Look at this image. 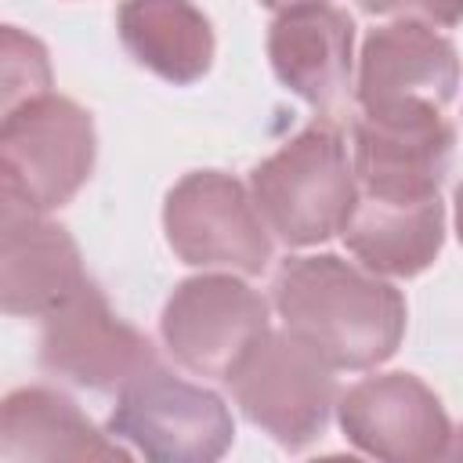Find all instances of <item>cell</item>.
Instances as JSON below:
<instances>
[{"mask_svg":"<svg viewBox=\"0 0 463 463\" xmlns=\"http://www.w3.org/2000/svg\"><path fill=\"white\" fill-rule=\"evenodd\" d=\"M271 300L282 326L333 369H373L405 336V297L336 253L289 257L275 275Z\"/></svg>","mask_w":463,"mask_h":463,"instance_id":"cell-1","label":"cell"},{"mask_svg":"<svg viewBox=\"0 0 463 463\" xmlns=\"http://www.w3.org/2000/svg\"><path fill=\"white\" fill-rule=\"evenodd\" d=\"M250 195L268 232L286 246H315L336 235L362 195L340 127L329 116L307 123L253 166Z\"/></svg>","mask_w":463,"mask_h":463,"instance_id":"cell-2","label":"cell"},{"mask_svg":"<svg viewBox=\"0 0 463 463\" xmlns=\"http://www.w3.org/2000/svg\"><path fill=\"white\" fill-rule=\"evenodd\" d=\"M94 119L72 98L40 94L4 112L0 188L4 199L51 213L65 206L94 170Z\"/></svg>","mask_w":463,"mask_h":463,"instance_id":"cell-3","label":"cell"},{"mask_svg":"<svg viewBox=\"0 0 463 463\" xmlns=\"http://www.w3.org/2000/svg\"><path fill=\"white\" fill-rule=\"evenodd\" d=\"M336 369L289 329H268L228 373L242 416L282 449L311 445L336 405Z\"/></svg>","mask_w":463,"mask_h":463,"instance_id":"cell-4","label":"cell"},{"mask_svg":"<svg viewBox=\"0 0 463 463\" xmlns=\"http://www.w3.org/2000/svg\"><path fill=\"white\" fill-rule=\"evenodd\" d=\"M109 434L152 463H210L232 449L235 423L221 394L152 365L119 391Z\"/></svg>","mask_w":463,"mask_h":463,"instance_id":"cell-5","label":"cell"},{"mask_svg":"<svg viewBox=\"0 0 463 463\" xmlns=\"http://www.w3.org/2000/svg\"><path fill=\"white\" fill-rule=\"evenodd\" d=\"M163 232L170 250L192 268L260 275L271 260V235L253 195L221 170H192L166 192Z\"/></svg>","mask_w":463,"mask_h":463,"instance_id":"cell-6","label":"cell"},{"mask_svg":"<svg viewBox=\"0 0 463 463\" xmlns=\"http://www.w3.org/2000/svg\"><path fill=\"white\" fill-rule=\"evenodd\" d=\"M456 130L434 105L362 112L354 123V177L362 195L416 203L438 195L452 166Z\"/></svg>","mask_w":463,"mask_h":463,"instance_id":"cell-7","label":"cell"},{"mask_svg":"<svg viewBox=\"0 0 463 463\" xmlns=\"http://www.w3.org/2000/svg\"><path fill=\"white\" fill-rule=\"evenodd\" d=\"M268 326V300L235 275L184 279L159 318V333L174 362L195 376L228 380L235 362Z\"/></svg>","mask_w":463,"mask_h":463,"instance_id":"cell-8","label":"cell"},{"mask_svg":"<svg viewBox=\"0 0 463 463\" xmlns=\"http://www.w3.org/2000/svg\"><path fill=\"white\" fill-rule=\"evenodd\" d=\"M40 365L76 387L112 394L159 365V358L148 336L127 326L90 282L43 318Z\"/></svg>","mask_w":463,"mask_h":463,"instance_id":"cell-9","label":"cell"},{"mask_svg":"<svg viewBox=\"0 0 463 463\" xmlns=\"http://www.w3.org/2000/svg\"><path fill=\"white\" fill-rule=\"evenodd\" d=\"M336 420L344 438L394 463L449 456L452 423L441 398L412 373L365 376L336 398Z\"/></svg>","mask_w":463,"mask_h":463,"instance_id":"cell-10","label":"cell"},{"mask_svg":"<svg viewBox=\"0 0 463 463\" xmlns=\"http://www.w3.org/2000/svg\"><path fill=\"white\" fill-rule=\"evenodd\" d=\"M459 87V54L452 40L434 33L427 22H391L365 36L354 98L362 112L398 105L445 109Z\"/></svg>","mask_w":463,"mask_h":463,"instance_id":"cell-11","label":"cell"},{"mask_svg":"<svg viewBox=\"0 0 463 463\" xmlns=\"http://www.w3.org/2000/svg\"><path fill=\"white\" fill-rule=\"evenodd\" d=\"M0 232V300L7 315L47 318L83 286H90L80 246L61 224L4 199Z\"/></svg>","mask_w":463,"mask_h":463,"instance_id":"cell-12","label":"cell"},{"mask_svg":"<svg viewBox=\"0 0 463 463\" xmlns=\"http://www.w3.org/2000/svg\"><path fill=\"white\" fill-rule=\"evenodd\" d=\"M351 14L329 4L279 11L268 29V58L275 76L322 116H329L351 87Z\"/></svg>","mask_w":463,"mask_h":463,"instance_id":"cell-13","label":"cell"},{"mask_svg":"<svg viewBox=\"0 0 463 463\" xmlns=\"http://www.w3.org/2000/svg\"><path fill=\"white\" fill-rule=\"evenodd\" d=\"M0 459H130V452L105 438L72 398L51 387H18L4 398Z\"/></svg>","mask_w":463,"mask_h":463,"instance_id":"cell-14","label":"cell"},{"mask_svg":"<svg viewBox=\"0 0 463 463\" xmlns=\"http://www.w3.org/2000/svg\"><path fill=\"white\" fill-rule=\"evenodd\" d=\"M344 246L376 275L409 279L434 264L445 242V206L438 195L416 203H391L358 195L347 224L340 228Z\"/></svg>","mask_w":463,"mask_h":463,"instance_id":"cell-15","label":"cell"},{"mask_svg":"<svg viewBox=\"0 0 463 463\" xmlns=\"http://www.w3.org/2000/svg\"><path fill=\"white\" fill-rule=\"evenodd\" d=\"M123 47L166 83H195L213 61L210 18L192 0H123L116 11Z\"/></svg>","mask_w":463,"mask_h":463,"instance_id":"cell-16","label":"cell"},{"mask_svg":"<svg viewBox=\"0 0 463 463\" xmlns=\"http://www.w3.org/2000/svg\"><path fill=\"white\" fill-rule=\"evenodd\" d=\"M47 90H51V61L43 43L7 25L4 29V112Z\"/></svg>","mask_w":463,"mask_h":463,"instance_id":"cell-17","label":"cell"},{"mask_svg":"<svg viewBox=\"0 0 463 463\" xmlns=\"http://www.w3.org/2000/svg\"><path fill=\"white\" fill-rule=\"evenodd\" d=\"M369 14H402L427 25H459L463 22V0H358Z\"/></svg>","mask_w":463,"mask_h":463,"instance_id":"cell-18","label":"cell"},{"mask_svg":"<svg viewBox=\"0 0 463 463\" xmlns=\"http://www.w3.org/2000/svg\"><path fill=\"white\" fill-rule=\"evenodd\" d=\"M271 11H289V7H304V4H326V0H260Z\"/></svg>","mask_w":463,"mask_h":463,"instance_id":"cell-19","label":"cell"},{"mask_svg":"<svg viewBox=\"0 0 463 463\" xmlns=\"http://www.w3.org/2000/svg\"><path fill=\"white\" fill-rule=\"evenodd\" d=\"M456 235L463 242V181L456 184Z\"/></svg>","mask_w":463,"mask_h":463,"instance_id":"cell-20","label":"cell"}]
</instances>
